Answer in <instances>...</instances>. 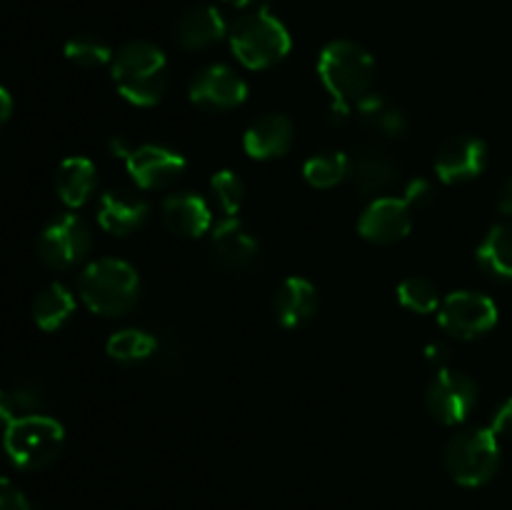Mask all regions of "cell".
I'll list each match as a JSON object with an SVG mask.
<instances>
[{
  "label": "cell",
  "instance_id": "cell-1",
  "mask_svg": "<svg viewBox=\"0 0 512 510\" xmlns=\"http://www.w3.org/2000/svg\"><path fill=\"white\" fill-rule=\"evenodd\" d=\"M113 80L125 100L148 108L160 103L168 90V58L158 45L133 40L115 53Z\"/></svg>",
  "mask_w": 512,
  "mask_h": 510
},
{
  "label": "cell",
  "instance_id": "cell-2",
  "mask_svg": "<svg viewBox=\"0 0 512 510\" xmlns=\"http://www.w3.org/2000/svg\"><path fill=\"white\" fill-rule=\"evenodd\" d=\"M80 300L93 313L105 318H120L138 305V270L118 258L93 260L78 278Z\"/></svg>",
  "mask_w": 512,
  "mask_h": 510
},
{
  "label": "cell",
  "instance_id": "cell-3",
  "mask_svg": "<svg viewBox=\"0 0 512 510\" xmlns=\"http://www.w3.org/2000/svg\"><path fill=\"white\" fill-rule=\"evenodd\" d=\"M318 75L335 103L355 105L373 93L375 60L353 40H333L320 53Z\"/></svg>",
  "mask_w": 512,
  "mask_h": 510
},
{
  "label": "cell",
  "instance_id": "cell-4",
  "mask_svg": "<svg viewBox=\"0 0 512 510\" xmlns=\"http://www.w3.org/2000/svg\"><path fill=\"white\" fill-rule=\"evenodd\" d=\"M235 58L250 70H265L278 65L290 53L288 28L268 8H255L240 15L228 30Z\"/></svg>",
  "mask_w": 512,
  "mask_h": 510
},
{
  "label": "cell",
  "instance_id": "cell-5",
  "mask_svg": "<svg viewBox=\"0 0 512 510\" xmlns=\"http://www.w3.org/2000/svg\"><path fill=\"white\" fill-rule=\"evenodd\" d=\"M65 445V430L55 418L43 413L13 420L3 433L8 458L23 470H43L58 460Z\"/></svg>",
  "mask_w": 512,
  "mask_h": 510
},
{
  "label": "cell",
  "instance_id": "cell-6",
  "mask_svg": "<svg viewBox=\"0 0 512 510\" xmlns=\"http://www.w3.org/2000/svg\"><path fill=\"white\" fill-rule=\"evenodd\" d=\"M445 470L465 488L490 483L500 468V440L490 428H468L445 445Z\"/></svg>",
  "mask_w": 512,
  "mask_h": 510
},
{
  "label": "cell",
  "instance_id": "cell-7",
  "mask_svg": "<svg viewBox=\"0 0 512 510\" xmlns=\"http://www.w3.org/2000/svg\"><path fill=\"white\" fill-rule=\"evenodd\" d=\"M110 148H113L115 155L125 158L130 178H133L135 185L143 190L170 188V185L178 183L185 175V170H188V160H185L178 150H170L165 148V145L145 143L138 145V148H130L123 140H113Z\"/></svg>",
  "mask_w": 512,
  "mask_h": 510
},
{
  "label": "cell",
  "instance_id": "cell-8",
  "mask_svg": "<svg viewBox=\"0 0 512 510\" xmlns=\"http://www.w3.org/2000/svg\"><path fill=\"white\" fill-rule=\"evenodd\" d=\"M428 413L443 425H460L478 405V383L463 370L443 368L435 373L425 390Z\"/></svg>",
  "mask_w": 512,
  "mask_h": 510
},
{
  "label": "cell",
  "instance_id": "cell-9",
  "mask_svg": "<svg viewBox=\"0 0 512 510\" xmlns=\"http://www.w3.org/2000/svg\"><path fill=\"white\" fill-rule=\"evenodd\" d=\"M93 235L80 215L65 213L45 225L38 238V258L50 270H68L90 253Z\"/></svg>",
  "mask_w": 512,
  "mask_h": 510
},
{
  "label": "cell",
  "instance_id": "cell-10",
  "mask_svg": "<svg viewBox=\"0 0 512 510\" xmlns=\"http://www.w3.org/2000/svg\"><path fill=\"white\" fill-rule=\"evenodd\" d=\"M440 328L460 340H473L498 325V305L475 290H458L443 298L438 310Z\"/></svg>",
  "mask_w": 512,
  "mask_h": 510
},
{
  "label": "cell",
  "instance_id": "cell-11",
  "mask_svg": "<svg viewBox=\"0 0 512 510\" xmlns=\"http://www.w3.org/2000/svg\"><path fill=\"white\" fill-rule=\"evenodd\" d=\"M260 258V240L240 223V218H223L210 238V260L225 273H248Z\"/></svg>",
  "mask_w": 512,
  "mask_h": 510
},
{
  "label": "cell",
  "instance_id": "cell-12",
  "mask_svg": "<svg viewBox=\"0 0 512 510\" xmlns=\"http://www.w3.org/2000/svg\"><path fill=\"white\" fill-rule=\"evenodd\" d=\"M248 98V83L228 65H208L200 70L190 83V100L193 105L213 113L233 110Z\"/></svg>",
  "mask_w": 512,
  "mask_h": 510
},
{
  "label": "cell",
  "instance_id": "cell-13",
  "mask_svg": "<svg viewBox=\"0 0 512 510\" xmlns=\"http://www.w3.org/2000/svg\"><path fill=\"white\" fill-rule=\"evenodd\" d=\"M488 165V145L473 135H453L435 155V175L443 183H468L478 178Z\"/></svg>",
  "mask_w": 512,
  "mask_h": 510
},
{
  "label": "cell",
  "instance_id": "cell-14",
  "mask_svg": "<svg viewBox=\"0 0 512 510\" xmlns=\"http://www.w3.org/2000/svg\"><path fill=\"white\" fill-rule=\"evenodd\" d=\"M413 228V208L403 198H375L360 215L358 230L375 245H393Z\"/></svg>",
  "mask_w": 512,
  "mask_h": 510
},
{
  "label": "cell",
  "instance_id": "cell-15",
  "mask_svg": "<svg viewBox=\"0 0 512 510\" xmlns=\"http://www.w3.org/2000/svg\"><path fill=\"white\" fill-rule=\"evenodd\" d=\"M150 215V205L138 190L133 188H113L108 193L100 195L98 203V223L100 228L108 233L120 235H133L145 225Z\"/></svg>",
  "mask_w": 512,
  "mask_h": 510
},
{
  "label": "cell",
  "instance_id": "cell-16",
  "mask_svg": "<svg viewBox=\"0 0 512 510\" xmlns=\"http://www.w3.org/2000/svg\"><path fill=\"white\" fill-rule=\"evenodd\" d=\"M400 168L388 150L378 145H365L350 158L348 180L363 195H383L385 190L398 183Z\"/></svg>",
  "mask_w": 512,
  "mask_h": 510
},
{
  "label": "cell",
  "instance_id": "cell-17",
  "mask_svg": "<svg viewBox=\"0 0 512 510\" xmlns=\"http://www.w3.org/2000/svg\"><path fill=\"white\" fill-rule=\"evenodd\" d=\"M318 308V290H315V285L310 283V280L293 275V278H285L283 283H280V288L275 290L273 313L275 320H278L283 328H305V325L318 315Z\"/></svg>",
  "mask_w": 512,
  "mask_h": 510
},
{
  "label": "cell",
  "instance_id": "cell-18",
  "mask_svg": "<svg viewBox=\"0 0 512 510\" xmlns=\"http://www.w3.org/2000/svg\"><path fill=\"white\" fill-rule=\"evenodd\" d=\"M160 220L178 238H200L213 225V210L200 195L173 193L160 205Z\"/></svg>",
  "mask_w": 512,
  "mask_h": 510
},
{
  "label": "cell",
  "instance_id": "cell-19",
  "mask_svg": "<svg viewBox=\"0 0 512 510\" xmlns=\"http://www.w3.org/2000/svg\"><path fill=\"white\" fill-rule=\"evenodd\" d=\"M173 33L180 48L205 50L228 35V25H225L218 8H213V5L208 3H200L190 5L188 10L180 13V18L175 20Z\"/></svg>",
  "mask_w": 512,
  "mask_h": 510
},
{
  "label": "cell",
  "instance_id": "cell-20",
  "mask_svg": "<svg viewBox=\"0 0 512 510\" xmlns=\"http://www.w3.org/2000/svg\"><path fill=\"white\" fill-rule=\"evenodd\" d=\"M295 138L293 120L288 115L268 113L250 123L243 135V148L250 158L255 160H273L283 158L290 150Z\"/></svg>",
  "mask_w": 512,
  "mask_h": 510
},
{
  "label": "cell",
  "instance_id": "cell-21",
  "mask_svg": "<svg viewBox=\"0 0 512 510\" xmlns=\"http://www.w3.org/2000/svg\"><path fill=\"white\" fill-rule=\"evenodd\" d=\"M95 188H98V170H95L93 160L83 158V155H73V158H65L58 165L55 190H58V198L68 208H80V205L88 203L93 198Z\"/></svg>",
  "mask_w": 512,
  "mask_h": 510
},
{
  "label": "cell",
  "instance_id": "cell-22",
  "mask_svg": "<svg viewBox=\"0 0 512 510\" xmlns=\"http://www.w3.org/2000/svg\"><path fill=\"white\" fill-rule=\"evenodd\" d=\"M358 108V118L368 125L373 133L385 135V138H403L410 128L408 113L400 105L390 103L385 95L368 93L363 100L355 103Z\"/></svg>",
  "mask_w": 512,
  "mask_h": 510
},
{
  "label": "cell",
  "instance_id": "cell-23",
  "mask_svg": "<svg viewBox=\"0 0 512 510\" xmlns=\"http://www.w3.org/2000/svg\"><path fill=\"white\" fill-rule=\"evenodd\" d=\"M75 310V298L63 283H50L35 295L33 320L45 333H55L70 320Z\"/></svg>",
  "mask_w": 512,
  "mask_h": 510
},
{
  "label": "cell",
  "instance_id": "cell-24",
  "mask_svg": "<svg viewBox=\"0 0 512 510\" xmlns=\"http://www.w3.org/2000/svg\"><path fill=\"white\" fill-rule=\"evenodd\" d=\"M478 263L493 278L512 280V225L503 223L490 228L478 248Z\"/></svg>",
  "mask_w": 512,
  "mask_h": 510
},
{
  "label": "cell",
  "instance_id": "cell-25",
  "mask_svg": "<svg viewBox=\"0 0 512 510\" xmlns=\"http://www.w3.org/2000/svg\"><path fill=\"white\" fill-rule=\"evenodd\" d=\"M105 348H108L110 358L118 360V363H140V360H148L158 350V338L145 333V330L125 328L110 335Z\"/></svg>",
  "mask_w": 512,
  "mask_h": 510
},
{
  "label": "cell",
  "instance_id": "cell-26",
  "mask_svg": "<svg viewBox=\"0 0 512 510\" xmlns=\"http://www.w3.org/2000/svg\"><path fill=\"white\" fill-rule=\"evenodd\" d=\"M348 170H350V158L345 153H335V150L313 155V158L305 160L303 165L305 180L318 190L335 188L338 183L348 180Z\"/></svg>",
  "mask_w": 512,
  "mask_h": 510
},
{
  "label": "cell",
  "instance_id": "cell-27",
  "mask_svg": "<svg viewBox=\"0 0 512 510\" xmlns=\"http://www.w3.org/2000/svg\"><path fill=\"white\" fill-rule=\"evenodd\" d=\"M398 300L403 308L420 315L435 313L443 305V295H440L438 283H433L425 275H410V278H405L398 285Z\"/></svg>",
  "mask_w": 512,
  "mask_h": 510
},
{
  "label": "cell",
  "instance_id": "cell-28",
  "mask_svg": "<svg viewBox=\"0 0 512 510\" xmlns=\"http://www.w3.org/2000/svg\"><path fill=\"white\" fill-rule=\"evenodd\" d=\"M33 413H40V395L33 385H0V428L5 430L13 420Z\"/></svg>",
  "mask_w": 512,
  "mask_h": 510
},
{
  "label": "cell",
  "instance_id": "cell-29",
  "mask_svg": "<svg viewBox=\"0 0 512 510\" xmlns=\"http://www.w3.org/2000/svg\"><path fill=\"white\" fill-rule=\"evenodd\" d=\"M65 58L80 68H100L113 63V48L95 35H75L65 43Z\"/></svg>",
  "mask_w": 512,
  "mask_h": 510
},
{
  "label": "cell",
  "instance_id": "cell-30",
  "mask_svg": "<svg viewBox=\"0 0 512 510\" xmlns=\"http://www.w3.org/2000/svg\"><path fill=\"white\" fill-rule=\"evenodd\" d=\"M210 193H213L223 218H238L245 200V183L240 180V175H235L233 170H220L210 180Z\"/></svg>",
  "mask_w": 512,
  "mask_h": 510
},
{
  "label": "cell",
  "instance_id": "cell-31",
  "mask_svg": "<svg viewBox=\"0 0 512 510\" xmlns=\"http://www.w3.org/2000/svg\"><path fill=\"white\" fill-rule=\"evenodd\" d=\"M403 200H405V203H408L413 210L428 208V205L435 200V188H433V183H430V180H425V178H413L408 185H405Z\"/></svg>",
  "mask_w": 512,
  "mask_h": 510
},
{
  "label": "cell",
  "instance_id": "cell-32",
  "mask_svg": "<svg viewBox=\"0 0 512 510\" xmlns=\"http://www.w3.org/2000/svg\"><path fill=\"white\" fill-rule=\"evenodd\" d=\"M0 510H30V503L23 495V490L8 478H0Z\"/></svg>",
  "mask_w": 512,
  "mask_h": 510
},
{
  "label": "cell",
  "instance_id": "cell-33",
  "mask_svg": "<svg viewBox=\"0 0 512 510\" xmlns=\"http://www.w3.org/2000/svg\"><path fill=\"white\" fill-rule=\"evenodd\" d=\"M490 430L498 435V440H512V398L503 400V403L498 405V410L493 413Z\"/></svg>",
  "mask_w": 512,
  "mask_h": 510
},
{
  "label": "cell",
  "instance_id": "cell-34",
  "mask_svg": "<svg viewBox=\"0 0 512 510\" xmlns=\"http://www.w3.org/2000/svg\"><path fill=\"white\" fill-rule=\"evenodd\" d=\"M425 360H428L430 365H435L438 370L448 368L450 348L445 343H430L428 348H425Z\"/></svg>",
  "mask_w": 512,
  "mask_h": 510
},
{
  "label": "cell",
  "instance_id": "cell-35",
  "mask_svg": "<svg viewBox=\"0 0 512 510\" xmlns=\"http://www.w3.org/2000/svg\"><path fill=\"white\" fill-rule=\"evenodd\" d=\"M350 110H353V105H345V103H330L328 108V115H325V120H328L330 125H345L350 120Z\"/></svg>",
  "mask_w": 512,
  "mask_h": 510
},
{
  "label": "cell",
  "instance_id": "cell-36",
  "mask_svg": "<svg viewBox=\"0 0 512 510\" xmlns=\"http://www.w3.org/2000/svg\"><path fill=\"white\" fill-rule=\"evenodd\" d=\"M498 210L503 215H512V178H508L503 183L498 193Z\"/></svg>",
  "mask_w": 512,
  "mask_h": 510
},
{
  "label": "cell",
  "instance_id": "cell-37",
  "mask_svg": "<svg viewBox=\"0 0 512 510\" xmlns=\"http://www.w3.org/2000/svg\"><path fill=\"white\" fill-rule=\"evenodd\" d=\"M10 113H13V98H10L8 90H5L3 85H0V125L8 123Z\"/></svg>",
  "mask_w": 512,
  "mask_h": 510
},
{
  "label": "cell",
  "instance_id": "cell-38",
  "mask_svg": "<svg viewBox=\"0 0 512 510\" xmlns=\"http://www.w3.org/2000/svg\"><path fill=\"white\" fill-rule=\"evenodd\" d=\"M228 5H235V8L243 10H255V8H265L263 0H225Z\"/></svg>",
  "mask_w": 512,
  "mask_h": 510
}]
</instances>
